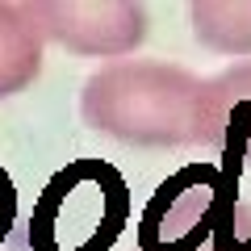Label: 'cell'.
I'll return each mask as SVG.
<instances>
[{"instance_id":"1","label":"cell","mask_w":251,"mask_h":251,"mask_svg":"<svg viewBox=\"0 0 251 251\" xmlns=\"http://www.w3.org/2000/svg\"><path fill=\"white\" fill-rule=\"evenodd\" d=\"M201 84L176 63L122 59L84 80L80 117L122 147H184L197 134Z\"/></svg>"},{"instance_id":"2","label":"cell","mask_w":251,"mask_h":251,"mask_svg":"<svg viewBox=\"0 0 251 251\" xmlns=\"http://www.w3.org/2000/svg\"><path fill=\"white\" fill-rule=\"evenodd\" d=\"M134 251H251V209L214 163L172 172L138 214Z\"/></svg>"},{"instance_id":"3","label":"cell","mask_w":251,"mask_h":251,"mask_svg":"<svg viewBox=\"0 0 251 251\" xmlns=\"http://www.w3.org/2000/svg\"><path fill=\"white\" fill-rule=\"evenodd\" d=\"M130 226V184L109 159H72L42 184L25 222L29 251H109Z\"/></svg>"},{"instance_id":"4","label":"cell","mask_w":251,"mask_h":251,"mask_svg":"<svg viewBox=\"0 0 251 251\" xmlns=\"http://www.w3.org/2000/svg\"><path fill=\"white\" fill-rule=\"evenodd\" d=\"M46 42L88 59H122L147 42V9L134 0H29Z\"/></svg>"},{"instance_id":"5","label":"cell","mask_w":251,"mask_h":251,"mask_svg":"<svg viewBox=\"0 0 251 251\" xmlns=\"http://www.w3.org/2000/svg\"><path fill=\"white\" fill-rule=\"evenodd\" d=\"M193 143L226 163H251V63H234L201 84Z\"/></svg>"},{"instance_id":"6","label":"cell","mask_w":251,"mask_h":251,"mask_svg":"<svg viewBox=\"0 0 251 251\" xmlns=\"http://www.w3.org/2000/svg\"><path fill=\"white\" fill-rule=\"evenodd\" d=\"M42 29L29 4L0 0V100L25 92L42 72Z\"/></svg>"},{"instance_id":"7","label":"cell","mask_w":251,"mask_h":251,"mask_svg":"<svg viewBox=\"0 0 251 251\" xmlns=\"http://www.w3.org/2000/svg\"><path fill=\"white\" fill-rule=\"evenodd\" d=\"M188 25L193 38L214 54H251V0H197L188 9Z\"/></svg>"}]
</instances>
